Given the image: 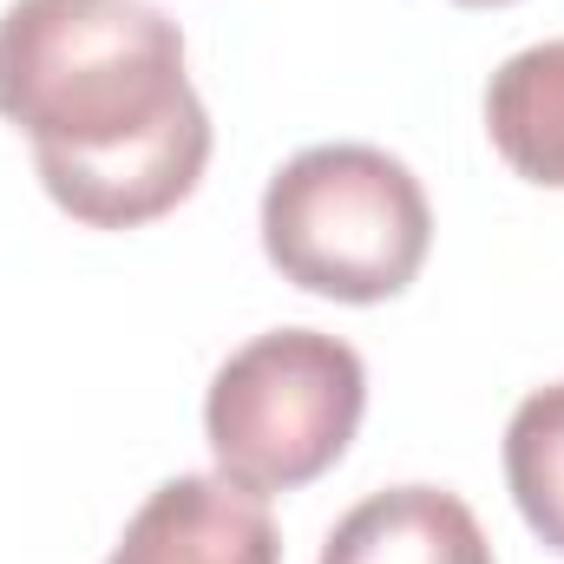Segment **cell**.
Returning a JSON list of instances; mask_svg holds the SVG:
<instances>
[{"label": "cell", "instance_id": "1", "mask_svg": "<svg viewBox=\"0 0 564 564\" xmlns=\"http://www.w3.org/2000/svg\"><path fill=\"white\" fill-rule=\"evenodd\" d=\"M0 119L26 132L46 197L86 230L158 224L210 164L184 33L144 0H13L0 13Z\"/></svg>", "mask_w": 564, "mask_h": 564}, {"label": "cell", "instance_id": "2", "mask_svg": "<svg viewBox=\"0 0 564 564\" xmlns=\"http://www.w3.org/2000/svg\"><path fill=\"white\" fill-rule=\"evenodd\" d=\"M426 250L433 204L381 144H308L263 191V257L322 302H394L421 276Z\"/></svg>", "mask_w": 564, "mask_h": 564}, {"label": "cell", "instance_id": "3", "mask_svg": "<svg viewBox=\"0 0 564 564\" xmlns=\"http://www.w3.org/2000/svg\"><path fill=\"white\" fill-rule=\"evenodd\" d=\"M368 414V368L341 335L270 328L243 341L204 394V440L224 479L250 492L315 486Z\"/></svg>", "mask_w": 564, "mask_h": 564}, {"label": "cell", "instance_id": "4", "mask_svg": "<svg viewBox=\"0 0 564 564\" xmlns=\"http://www.w3.org/2000/svg\"><path fill=\"white\" fill-rule=\"evenodd\" d=\"M106 564H282V539L263 492L224 473H177L132 512Z\"/></svg>", "mask_w": 564, "mask_h": 564}, {"label": "cell", "instance_id": "5", "mask_svg": "<svg viewBox=\"0 0 564 564\" xmlns=\"http://www.w3.org/2000/svg\"><path fill=\"white\" fill-rule=\"evenodd\" d=\"M315 564H492V545L459 492L388 486L335 519Z\"/></svg>", "mask_w": 564, "mask_h": 564}, {"label": "cell", "instance_id": "6", "mask_svg": "<svg viewBox=\"0 0 564 564\" xmlns=\"http://www.w3.org/2000/svg\"><path fill=\"white\" fill-rule=\"evenodd\" d=\"M486 139L525 184L564 191V40L512 53L486 79Z\"/></svg>", "mask_w": 564, "mask_h": 564}, {"label": "cell", "instance_id": "7", "mask_svg": "<svg viewBox=\"0 0 564 564\" xmlns=\"http://www.w3.org/2000/svg\"><path fill=\"white\" fill-rule=\"evenodd\" d=\"M506 486L532 539L564 558V381L532 388L506 421Z\"/></svg>", "mask_w": 564, "mask_h": 564}, {"label": "cell", "instance_id": "8", "mask_svg": "<svg viewBox=\"0 0 564 564\" xmlns=\"http://www.w3.org/2000/svg\"><path fill=\"white\" fill-rule=\"evenodd\" d=\"M453 7H512V0H453Z\"/></svg>", "mask_w": 564, "mask_h": 564}]
</instances>
